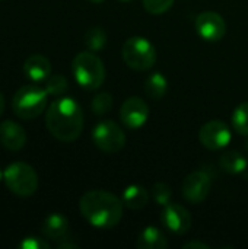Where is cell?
Returning <instances> with one entry per match:
<instances>
[{"instance_id":"28","label":"cell","mask_w":248,"mask_h":249,"mask_svg":"<svg viewBox=\"0 0 248 249\" xmlns=\"http://www.w3.org/2000/svg\"><path fill=\"white\" fill-rule=\"evenodd\" d=\"M79 245L76 244H69V242H63V244H58V249H77Z\"/></svg>"},{"instance_id":"12","label":"cell","mask_w":248,"mask_h":249,"mask_svg":"<svg viewBox=\"0 0 248 249\" xmlns=\"http://www.w3.org/2000/svg\"><path fill=\"white\" fill-rule=\"evenodd\" d=\"M161 222L168 231L177 235H183L191 228L190 213L183 206L174 203L164 206V210L161 213Z\"/></svg>"},{"instance_id":"25","label":"cell","mask_w":248,"mask_h":249,"mask_svg":"<svg viewBox=\"0 0 248 249\" xmlns=\"http://www.w3.org/2000/svg\"><path fill=\"white\" fill-rule=\"evenodd\" d=\"M143 7L152 15H162L165 13L174 3V0H142Z\"/></svg>"},{"instance_id":"13","label":"cell","mask_w":248,"mask_h":249,"mask_svg":"<svg viewBox=\"0 0 248 249\" xmlns=\"http://www.w3.org/2000/svg\"><path fill=\"white\" fill-rule=\"evenodd\" d=\"M0 143L7 150H20L26 143L25 128L13 120L3 121L0 124Z\"/></svg>"},{"instance_id":"11","label":"cell","mask_w":248,"mask_h":249,"mask_svg":"<svg viewBox=\"0 0 248 249\" xmlns=\"http://www.w3.org/2000/svg\"><path fill=\"white\" fill-rule=\"evenodd\" d=\"M149 118V107L139 96L127 98L120 109V120L129 128H140Z\"/></svg>"},{"instance_id":"8","label":"cell","mask_w":248,"mask_h":249,"mask_svg":"<svg viewBox=\"0 0 248 249\" xmlns=\"http://www.w3.org/2000/svg\"><path fill=\"white\" fill-rule=\"evenodd\" d=\"M200 143L209 150H219L229 144L231 142V130L221 120L208 121L199 131Z\"/></svg>"},{"instance_id":"22","label":"cell","mask_w":248,"mask_h":249,"mask_svg":"<svg viewBox=\"0 0 248 249\" xmlns=\"http://www.w3.org/2000/svg\"><path fill=\"white\" fill-rule=\"evenodd\" d=\"M44 88L47 89L48 95L61 96L67 90V79L61 74H50Z\"/></svg>"},{"instance_id":"27","label":"cell","mask_w":248,"mask_h":249,"mask_svg":"<svg viewBox=\"0 0 248 249\" xmlns=\"http://www.w3.org/2000/svg\"><path fill=\"white\" fill-rule=\"evenodd\" d=\"M184 248H205V249H208V248H209V245H206V244H203V242H187V244H184Z\"/></svg>"},{"instance_id":"19","label":"cell","mask_w":248,"mask_h":249,"mask_svg":"<svg viewBox=\"0 0 248 249\" xmlns=\"http://www.w3.org/2000/svg\"><path fill=\"white\" fill-rule=\"evenodd\" d=\"M221 168L228 174H241L246 171L248 162L240 152H227L219 159Z\"/></svg>"},{"instance_id":"18","label":"cell","mask_w":248,"mask_h":249,"mask_svg":"<svg viewBox=\"0 0 248 249\" xmlns=\"http://www.w3.org/2000/svg\"><path fill=\"white\" fill-rule=\"evenodd\" d=\"M168 89V82L165 76L159 71H155L148 76L145 80V93L152 99H161Z\"/></svg>"},{"instance_id":"4","label":"cell","mask_w":248,"mask_h":249,"mask_svg":"<svg viewBox=\"0 0 248 249\" xmlns=\"http://www.w3.org/2000/svg\"><path fill=\"white\" fill-rule=\"evenodd\" d=\"M72 70L76 82L86 90L98 89L105 80V66L92 51L79 53L73 58Z\"/></svg>"},{"instance_id":"24","label":"cell","mask_w":248,"mask_h":249,"mask_svg":"<svg viewBox=\"0 0 248 249\" xmlns=\"http://www.w3.org/2000/svg\"><path fill=\"white\" fill-rule=\"evenodd\" d=\"M152 196L153 200L159 204V206H167L171 203V197H172V191L171 187L165 182H156L152 187Z\"/></svg>"},{"instance_id":"16","label":"cell","mask_w":248,"mask_h":249,"mask_svg":"<svg viewBox=\"0 0 248 249\" xmlns=\"http://www.w3.org/2000/svg\"><path fill=\"white\" fill-rule=\"evenodd\" d=\"M136 245L139 249H165L168 248V241L161 229L155 226H146L140 232Z\"/></svg>"},{"instance_id":"17","label":"cell","mask_w":248,"mask_h":249,"mask_svg":"<svg viewBox=\"0 0 248 249\" xmlns=\"http://www.w3.org/2000/svg\"><path fill=\"white\" fill-rule=\"evenodd\" d=\"M121 201L130 210H140V209H143L148 204L149 193H148V190L143 185L133 184V185H129L123 191Z\"/></svg>"},{"instance_id":"10","label":"cell","mask_w":248,"mask_h":249,"mask_svg":"<svg viewBox=\"0 0 248 249\" xmlns=\"http://www.w3.org/2000/svg\"><path fill=\"white\" fill-rule=\"evenodd\" d=\"M210 185V177L205 171H194L183 182V196L191 204H200L208 198Z\"/></svg>"},{"instance_id":"15","label":"cell","mask_w":248,"mask_h":249,"mask_svg":"<svg viewBox=\"0 0 248 249\" xmlns=\"http://www.w3.org/2000/svg\"><path fill=\"white\" fill-rule=\"evenodd\" d=\"M41 232L48 239L63 241L69 232V222L61 213H51L42 220Z\"/></svg>"},{"instance_id":"5","label":"cell","mask_w":248,"mask_h":249,"mask_svg":"<svg viewBox=\"0 0 248 249\" xmlns=\"http://www.w3.org/2000/svg\"><path fill=\"white\" fill-rule=\"evenodd\" d=\"M3 179L6 187L19 197H29L38 188V175L26 162L10 163L3 172Z\"/></svg>"},{"instance_id":"1","label":"cell","mask_w":248,"mask_h":249,"mask_svg":"<svg viewBox=\"0 0 248 249\" xmlns=\"http://www.w3.org/2000/svg\"><path fill=\"white\" fill-rule=\"evenodd\" d=\"M45 125L51 136L60 142H75L83 130V112L80 105L67 96L53 101L45 112Z\"/></svg>"},{"instance_id":"14","label":"cell","mask_w":248,"mask_h":249,"mask_svg":"<svg viewBox=\"0 0 248 249\" xmlns=\"http://www.w3.org/2000/svg\"><path fill=\"white\" fill-rule=\"evenodd\" d=\"M23 73L31 82H42L47 80L51 74V63L47 57L41 54H34L28 57L23 63Z\"/></svg>"},{"instance_id":"26","label":"cell","mask_w":248,"mask_h":249,"mask_svg":"<svg viewBox=\"0 0 248 249\" xmlns=\"http://www.w3.org/2000/svg\"><path fill=\"white\" fill-rule=\"evenodd\" d=\"M18 247L20 249H50V244L38 236H26L19 242Z\"/></svg>"},{"instance_id":"29","label":"cell","mask_w":248,"mask_h":249,"mask_svg":"<svg viewBox=\"0 0 248 249\" xmlns=\"http://www.w3.org/2000/svg\"><path fill=\"white\" fill-rule=\"evenodd\" d=\"M3 112H4V96L0 92V117L3 115Z\"/></svg>"},{"instance_id":"2","label":"cell","mask_w":248,"mask_h":249,"mask_svg":"<svg viewBox=\"0 0 248 249\" xmlns=\"http://www.w3.org/2000/svg\"><path fill=\"white\" fill-rule=\"evenodd\" d=\"M123 201L104 190H92L82 196L79 210L82 216L98 229H113L123 217Z\"/></svg>"},{"instance_id":"23","label":"cell","mask_w":248,"mask_h":249,"mask_svg":"<svg viewBox=\"0 0 248 249\" xmlns=\"http://www.w3.org/2000/svg\"><path fill=\"white\" fill-rule=\"evenodd\" d=\"M113 108V96L107 92L98 93L92 99V111L96 115H104Z\"/></svg>"},{"instance_id":"9","label":"cell","mask_w":248,"mask_h":249,"mask_svg":"<svg viewBox=\"0 0 248 249\" xmlns=\"http://www.w3.org/2000/svg\"><path fill=\"white\" fill-rule=\"evenodd\" d=\"M196 31L199 36H202L205 41L216 42L225 36L227 32V23L224 18L212 10L203 12L196 18Z\"/></svg>"},{"instance_id":"31","label":"cell","mask_w":248,"mask_h":249,"mask_svg":"<svg viewBox=\"0 0 248 249\" xmlns=\"http://www.w3.org/2000/svg\"><path fill=\"white\" fill-rule=\"evenodd\" d=\"M3 178V174H1V171H0V179Z\"/></svg>"},{"instance_id":"30","label":"cell","mask_w":248,"mask_h":249,"mask_svg":"<svg viewBox=\"0 0 248 249\" xmlns=\"http://www.w3.org/2000/svg\"><path fill=\"white\" fill-rule=\"evenodd\" d=\"M89 1H92V3H102L104 0H89Z\"/></svg>"},{"instance_id":"21","label":"cell","mask_w":248,"mask_h":249,"mask_svg":"<svg viewBox=\"0 0 248 249\" xmlns=\"http://www.w3.org/2000/svg\"><path fill=\"white\" fill-rule=\"evenodd\" d=\"M232 125L237 133L248 136V102H243L232 112Z\"/></svg>"},{"instance_id":"20","label":"cell","mask_w":248,"mask_h":249,"mask_svg":"<svg viewBox=\"0 0 248 249\" xmlns=\"http://www.w3.org/2000/svg\"><path fill=\"white\" fill-rule=\"evenodd\" d=\"M83 41H85V45L89 51H92V53L99 51L107 44V32L101 26H94V28L86 31Z\"/></svg>"},{"instance_id":"3","label":"cell","mask_w":248,"mask_h":249,"mask_svg":"<svg viewBox=\"0 0 248 249\" xmlns=\"http://www.w3.org/2000/svg\"><path fill=\"white\" fill-rule=\"evenodd\" d=\"M48 92L45 88L34 83L22 86L12 98V109L22 120H34L42 114L47 107Z\"/></svg>"},{"instance_id":"6","label":"cell","mask_w":248,"mask_h":249,"mask_svg":"<svg viewBox=\"0 0 248 249\" xmlns=\"http://www.w3.org/2000/svg\"><path fill=\"white\" fill-rule=\"evenodd\" d=\"M124 63L137 71H145L153 67L156 61V50L145 36H132L123 45Z\"/></svg>"},{"instance_id":"7","label":"cell","mask_w":248,"mask_h":249,"mask_svg":"<svg viewBox=\"0 0 248 249\" xmlns=\"http://www.w3.org/2000/svg\"><path fill=\"white\" fill-rule=\"evenodd\" d=\"M92 140L99 150L107 153H117L126 144V134L113 120H102L94 127Z\"/></svg>"},{"instance_id":"32","label":"cell","mask_w":248,"mask_h":249,"mask_svg":"<svg viewBox=\"0 0 248 249\" xmlns=\"http://www.w3.org/2000/svg\"><path fill=\"white\" fill-rule=\"evenodd\" d=\"M121 1H130V0H121Z\"/></svg>"}]
</instances>
